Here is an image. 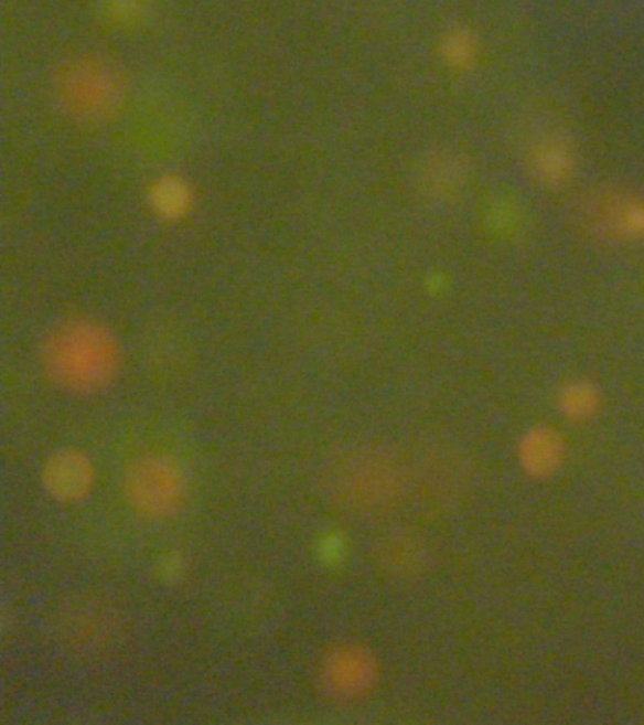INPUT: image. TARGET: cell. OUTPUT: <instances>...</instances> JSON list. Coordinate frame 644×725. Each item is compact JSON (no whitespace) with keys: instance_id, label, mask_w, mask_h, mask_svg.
Masks as SVG:
<instances>
[{"instance_id":"9c48e42d","label":"cell","mask_w":644,"mask_h":725,"mask_svg":"<svg viewBox=\"0 0 644 725\" xmlns=\"http://www.w3.org/2000/svg\"><path fill=\"white\" fill-rule=\"evenodd\" d=\"M185 573H187V562H185L184 554H180L176 550L163 552L155 562V576L169 586L182 580Z\"/></svg>"},{"instance_id":"ba28073f","label":"cell","mask_w":644,"mask_h":725,"mask_svg":"<svg viewBox=\"0 0 644 725\" xmlns=\"http://www.w3.org/2000/svg\"><path fill=\"white\" fill-rule=\"evenodd\" d=\"M153 201H155V206H158L163 214L172 216V214H180V212L185 209L187 193H185L182 183L167 180V182L159 183L155 191H153Z\"/></svg>"},{"instance_id":"6da1fadb","label":"cell","mask_w":644,"mask_h":725,"mask_svg":"<svg viewBox=\"0 0 644 725\" xmlns=\"http://www.w3.org/2000/svg\"><path fill=\"white\" fill-rule=\"evenodd\" d=\"M44 371L55 386L73 395H95L112 384L121 365L118 340L95 321H66L44 346Z\"/></svg>"},{"instance_id":"277c9868","label":"cell","mask_w":644,"mask_h":725,"mask_svg":"<svg viewBox=\"0 0 644 725\" xmlns=\"http://www.w3.org/2000/svg\"><path fill=\"white\" fill-rule=\"evenodd\" d=\"M121 85L116 74L97 61H78L60 78L61 103L74 118L99 121L116 110Z\"/></svg>"},{"instance_id":"8992f818","label":"cell","mask_w":644,"mask_h":725,"mask_svg":"<svg viewBox=\"0 0 644 725\" xmlns=\"http://www.w3.org/2000/svg\"><path fill=\"white\" fill-rule=\"evenodd\" d=\"M40 482L53 501L78 504L92 495L97 482V469L86 451L61 448L50 454L42 465Z\"/></svg>"},{"instance_id":"3957f363","label":"cell","mask_w":644,"mask_h":725,"mask_svg":"<svg viewBox=\"0 0 644 725\" xmlns=\"http://www.w3.org/2000/svg\"><path fill=\"white\" fill-rule=\"evenodd\" d=\"M331 482L339 501L363 510L388 501L399 483L394 463L375 451L350 454L333 469Z\"/></svg>"},{"instance_id":"7a4b0ae2","label":"cell","mask_w":644,"mask_h":725,"mask_svg":"<svg viewBox=\"0 0 644 725\" xmlns=\"http://www.w3.org/2000/svg\"><path fill=\"white\" fill-rule=\"evenodd\" d=\"M121 490L135 516L146 522H167L187 503L190 478L172 454L150 451L127 467Z\"/></svg>"},{"instance_id":"5b68a950","label":"cell","mask_w":644,"mask_h":725,"mask_svg":"<svg viewBox=\"0 0 644 725\" xmlns=\"http://www.w3.org/2000/svg\"><path fill=\"white\" fill-rule=\"evenodd\" d=\"M378 680L375 653L359 642H339L320 661V682L336 701L354 703L373 692Z\"/></svg>"},{"instance_id":"52a82bcc","label":"cell","mask_w":644,"mask_h":725,"mask_svg":"<svg viewBox=\"0 0 644 725\" xmlns=\"http://www.w3.org/2000/svg\"><path fill=\"white\" fill-rule=\"evenodd\" d=\"M318 562L329 568H336L348 557V541L341 531H325L316 543Z\"/></svg>"}]
</instances>
